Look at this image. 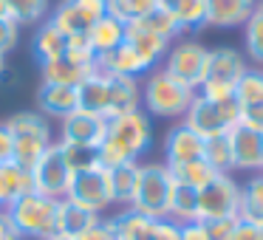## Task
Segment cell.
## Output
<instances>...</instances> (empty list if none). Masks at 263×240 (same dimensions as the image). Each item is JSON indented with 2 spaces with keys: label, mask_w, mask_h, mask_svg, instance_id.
Instances as JSON below:
<instances>
[{
  "label": "cell",
  "mask_w": 263,
  "mask_h": 240,
  "mask_svg": "<svg viewBox=\"0 0 263 240\" xmlns=\"http://www.w3.org/2000/svg\"><path fill=\"white\" fill-rule=\"evenodd\" d=\"M9 17V9H6V0H0V20Z\"/></svg>",
  "instance_id": "obj_48"
},
{
  "label": "cell",
  "mask_w": 263,
  "mask_h": 240,
  "mask_svg": "<svg viewBox=\"0 0 263 240\" xmlns=\"http://www.w3.org/2000/svg\"><path fill=\"white\" fill-rule=\"evenodd\" d=\"M257 0H206V23L210 29H238L252 17Z\"/></svg>",
  "instance_id": "obj_14"
},
{
  "label": "cell",
  "mask_w": 263,
  "mask_h": 240,
  "mask_svg": "<svg viewBox=\"0 0 263 240\" xmlns=\"http://www.w3.org/2000/svg\"><path fill=\"white\" fill-rule=\"evenodd\" d=\"M246 57L232 46L210 48V63H206V76L198 93L210 102H227L235 96V85L246 74Z\"/></svg>",
  "instance_id": "obj_5"
},
{
  "label": "cell",
  "mask_w": 263,
  "mask_h": 240,
  "mask_svg": "<svg viewBox=\"0 0 263 240\" xmlns=\"http://www.w3.org/2000/svg\"><path fill=\"white\" fill-rule=\"evenodd\" d=\"M97 68L105 71V74H116V76H130V79H139V76H147L150 65L144 63L142 57L136 54V48L122 43L119 48H114L110 54H102L97 57Z\"/></svg>",
  "instance_id": "obj_15"
},
{
  "label": "cell",
  "mask_w": 263,
  "mask_h": 240,
  "mask_svg": "<svg viewBox=\"0 0 263 240\" xmlns=\"http://www.w3.org/2000/svg\"><path fill=\"white\" fill-rule=\"evenodd\" d=\"M108 3V14L122 23H136V20L147 17L150 12L159 9V0H105Z\"/></svg>",
  "instance_id": "obj_34"
},
{
  "label": "cell",
  "mask_w": 263,
  "mask_h": 240,
  "mask_svg": "<svg viewBox=\"0 0 263 240\" xmlns=\"http://www.w3.org/2000/svg\"><path fill=\"white\" fill-rule=\"evenodd\" d=\"M65 198L71 204L82 206V209L93 212V215H102L105 209L114 206V198H110V187H108V175H105L102 167L97 170H85V172H77L71 178V187Z\"/></svg>",
  "instance_id": "obj_10"
},
{
  "label": "cell",
  "mask_w": 263,
  "mask_h": 240,
  "mask_svg": "<svg viewBox=\"0 0 263 240\" xmlns=\"http://www.w3.org/2000/svg\"><path fill=\"white\" fill-rule=\"evenodd\" d=\"M29 172H31V187H34L37 195H46V198H54V201H63L65 195H68L74 172H71L68 164L63 161L57 142L40 155V161H37Z\"/></svg>",
  "instance_id": "obj_9"
},
{
  "label": "cell",
  "mask_w": 263,
  "mask_h": 240,
  "mask_svg": "<svg viewBox=\"0 0 263 240\" xmlns=\"http://www.w3.org/2000/svg\"><path fill=\"white\" fill-rule=\"evenodd\" d=\"M3 125L12 130L14 138H43V142H54L51 138V125L40 110H17L9 116Z\"/></svg>",
  "instance_id": "obj_24"
},
{
  "label": "cell",
  "mask_w": 263,
  "mask_h": 240,
  "mask_svg": "<svg viewBox=\"0 0 263 240\" xmlns=\"http://www.w3.org/2000/svg\"><path fill=\"white\" fill-rule=\"evenodd\" d=\"M235 102H238V108L263 105V71L260 68H246V74L235 85Z\"/></svg>",
  "instance_id": "obj_33"
},
{
  "label": "cell",
  "mask_w": 263,
  "mask_h": 240,
  "mask_svg": "<svg viewBox=\"0 0 263 240\" xmlns=\"http://www.w3.org/2000/svg\"><path fill=\"white\" fill-rule=\"evenodd\" d=\"M243 43H246V54H249L252 63L263 65V14L257 9L243 23Z\"/></svg>",
  "instance_id": "obj_38"
},
{
  "label": "cell",
  "mask_w": 263,
  "mask_h": 240,
  "mask_svg": "<svg viewBox=\"0 0 263 240\" xmlns=\"http://www.w3.org/2000/svg\"><path fill=\"white\" fill-rule=\"evenodd\" d=\"M65 48H68V40H65L63 34H60L57 29H54L48 20H43L40 26H37L34 31V40H31V51H34V59L40 65L51 63V59H60L65 54Z\"/></svg>",
  "instance_id": "obj_25"
},
{
  "label": "cell",
  "mask_w": 263,
  "mask_h": 240,
  "mask_svg": "<svg viewBox=\"0 0 263 240\" xmlns=\"http://www.w3.org/2000/svg\"><path fill=\"white\" fill-rule=\"evenodd\" d=\"M71 3H74L77 14L82 17V23H85L88 29L108 14V3H105V0H71Z\"/></svg>",
  "instance_id": "obj_39"
},
{
  "label": "cell",
  "mask_w": 263,
  "mask_h": 240,
  "mask_svg": "<svg viewBox=\"0 0 263 240\" xmlns=\"http://www.w3.org/2000/svg\"><path fill=\"white\" fill-rule=\"evenodd\" d=\"M102 221V215H93V212L82 209V206L71 204L68 198H63L57 204V232L54 234H63V237H80V234H85L88 229L93 226V223Z\"/></svg>",
  "instance_id": "obj_20"
},
{
  "label": "cell",
  "mask_w": 263,
  "mask_h": 240,
  "mask_svg": "<svg viewBox=\"0 0 263 240\" xmlns=\"http://www.w3.org/2000/svg\"><path fill=\"white\" fill-rule=\"evenodd\" d=\"M125 43H127V46L136 48V54H139V57H142L144 63L150 65V68H156V65H159L161 59H164L167 48L173 46V43L161 40V37H156V34H150V31H147V29H142L139 23H127Z\"/></svg>",
  "instance_id": "obj_22"
},
{
  "label": "cell",
  "mask_w": 263,
  "mask_h": 240,
  "mask_svg": "<svg viewBox=\"0 0 263 240\" xmlns=\"http://www.w3.org/2000/svg\"><path fill=\"white\" fill-rule=\"evenodd\" d=\"M153 147V119L142 108L108 119V136L99 144V167L114 170L119 164L139 161Z\"/></svg>",
  "instance_id": "obj_1"
},
{
  "label": "cell",
  "mask_w": 263,
  "mask_h": 240,
  "mask_svg": "<svg viewBox=\"0 0 263 240\" xmlns=\"http://www.w3.org/2000/svg\"><path fill=\"white\" fill-rule=\"evenodd\" d=\"M167 12L176 17L181 31H195L206 23V0H173Z\"/></svg>",
  "instance_id": "obj_31"
},
{
  "label": "cell",
  "mask_w": 263,
  "mask_h": 240,
  "mask_svg": "<svg viewBox=\"0 0 263 240\" xmlns=\"http://www.w3.org/2000/svg\"><path fill=\"white\" fill-rule=\"evenodd\" d=\"M232 240H263V229L257 226V223H249V221H240L238 217V226H235Z\"/></svg>",
  "instance_id": "obj_46"
},
{
  "label": "cell",
  "mask_w": 263,
  "mask_h": 240,
  "mask_svg": "<svg viewBox=\"0 0 263 240\" xmlns=\"http://www.w3.org/2000/svg\"><path fill=\"white\" fill-rule=\"evenodd\" d=\"M238 125L249 127L255 133H263V105H255V108H240V122Z\"/></svg>",
  "instance_id": "obj_44"
},
{
  "label": "cell",
  "mask_w": 263,
  "mask_h": 240,
  "mask_svg": "<svg viewBox=\"0 0 263 240\" xmlns=\"http://www.w3.org/2000/svg\"><path fill=\"white\" fill-rule=\"evenodd\" d=\"M198 158H204V138L190 130L184 122L170 127L164 136V164L178 167V164H190V161H198Z\"/></svg>",
  "instance_id": "obj_13"
},
{
  "label": "cell",
  "mask_w": 263,
  "mask_h": 240,
  "mask_svg": "<svg viewBox=\"0 0 263 240\" xmlns=\"http://www.w3.org/2000/svg\"><path fill=\"white\" fill-rule=\"evenodd\" d=\"M240 215V184L227 175H215L204 189H198V221H223Z\"/></svg>",
  "instance_id": "obj_8"
},
{
  "label": "cell",
  "mask_w": 263,
  "mask_h": 240,
  "mask_svg": "<svg viewBox=\"0 0 263 240\" xmlns=\"http://www.w3.org/2000/svg\"><path fill=\"white\" fill-rule=\"evenodd\" d=\"M93 71H97V68L74 63V59L65 57V54H63L60 59H51V63L40 65L43 85H68V88H80V82L88 79Z\"/></svg>",
  "instance_id": "obj_19"
},
{
  "label": "cell",
  "mask_w": 263,
  "mask_h": 240,
  "mask_svg": "<svg viewBox=\"0 0 263 240\" xmlns=\"http://www.w3.org/2000/svg\"><path fill=\"white\" fill-rule=\"evenodd\" d=\"M77 96H80V110H88V113H97L102 119H108L110 91H108V74L105 71L97 68L88 79H82L80 88H77Z\"/></svg>",
  "instance_id": "obj_17"
},
{
  "label": "cell",
  "mask_w": 263,
  "mask_h": 240,
  "mask_svg": "<svg viewBox=\"0 0 263 240\" xmlns=\"http://www.w3.org/2000/svg\"><path fill=\"white\" fill-rule=\"evenodd\" d=\"M178 240H206V229H204V223L201 221H195V223H184L181 226V237Z\"/></svg>",
  "instance_id": "obj_47"
},
{
  "label": "cell",
  "mask_w": 263,
  "mask_h": 240,
  "mask_svg": "<svg viewBox=\"0 0 263 240\" xmlns=\"http://www.w3.org/2000/svg\"><path fill=\"white\" fill-rule=\"evenodd\" d=\"M77 240H116V229L110 217H102L99 223H93L85 234H80Z\"/></svg>",
  "instance_id": "obj_43"
},
{
  "label": "cell",
  "mask_w": 263,
  "mask_h": 240,
  "mask_svg": "<svg viewBox=\"0 0 263 240\" xmlns=\"http://www.w3.org/2000/svg\"><path fill=\"white\" fill-rule=\"evenodd\" d=\"M20 43V26L12 17L0 20V57H6L9 51H14Z\"/></svg>",
  "instance_id": "obj_40"
},
{
  "label": "cell",
  "mask_w": 263,
  "mask_h": 240,
  "mask_svg": "<svg viewBox=\"0 0 263 240\" xmlns=\"http://www.w3.org/2000/svg\"><path fill=\"white\" fill-rule=\"evenodd\" d=\"M195 91L173 79L164 68H153L142 82V110L153 119H184L187 108L193 105Z\"/></svg>",
  "instance_id": "obj_2"
},
{
  "label": "cell",
  "mask_w": 263,
  "mask_h": 240,
  "mask_svg": "<svg viewBox=\"0 0 263 240\" xmlns=\"http://www.w3.org/2000/svg\"><path fill=\"white\" fill-rule=\"evenodd\" d=\"M110 221H114V229H116V240H147L150 229H153V217L142 215L130 206L116 212Z\"/></svg>",
  "instance_id": "obj_27"
},
{
  "label": "cell",
  "mask_w": 263,
  "mask_h": 240,
  "mask_svg": "<svg viewBox=\"0 0 263 240\" xmlns=\"http://www.w3.org/2000/svg\"><path fill=\"white\" fill-rule=\"evenodd\" d=\"M142 29H147L150 34H156V37H161V40H167V43H176L178 37L184 34L181 31V26L176 23V17H173L167 9H156V12H150L147 17H142V20H136Z\"/></svg>",
  "instance_id": "obj_35"
},
{
  "label": "cell",
  "mask_w": 263,
  "mask_h": 240,
  "mask_svg": "<svg viewBox=\"0 0 263 240\" xmlns=\"http://www.w3.org/2000/svg\"><path fill=\"white\" fill-rule=\"evenodd\" d=\"M206 63H210V48L198 40H176L167 48L164 59H161V68L178 79L181 85L193 88L198 93V88L204 85L206 76Z\"/></svg>",
  "instance_id": "obj_7"
},
{
  "label": "cell",
  "mask_w": 263,
  "mask_h": 240,
  "mask_svg": "<svg viewBox=\"0 0 263 240\" xmlns=\"http://www.w3.org/2000/svg\"><path fill=\"white\" fill-rule=\"evenodd\" d=\"M176 184H184V187H193V189H204L212 178L218 175L204 158L198 161H190V164H178V167H167Z\"/></svg>",
  "instance_id": "obj_32"
},
{
  "label": "cell",
  "mask_w": 263,
  "mask_h": 240,
  "mask_svg": "<svg viewBox=\"0 0 263 240\" xmlns=\"http://www.w3.org/2000/svg\"><path fill=\"white\" fill-rule=\"evenodd\" d=\"M139 161H130V164H119L114 170H105L108 175V187H110V198H114V206H127L133 198V189H136L139 181Z\"/></svg>",
  "instance_id": "obj_26"
},
{
  "label": "cell",
  "mask_w": 263,
  "mask_h": 240,
  "mask_svg": "<svg viewBox=\"0 0 263 240\" xmlns=\"http://www.w3.org/2000/svg\"><path fill=\"white\" fill-rule=\"evenodd\" d=\"M235 226H238V217H223V221H206V240H232Z\"/></svg>",
  "instance_id": "obj_41"
},
{
  "label": "cell",
  "mask_w": 263,
  "mask_h": 240,
  "mask_svg": "<svg viewBox=\"0 0 263 240\" xmlns=\"http://www.w3.org/2000/svg\"><path fill=\"white\" fill-rule=\"evenodd\" d=\"M167 217H170L173 223H178V226L198 221V189L184 187V184H173L170 212H167Z\"/></svg>",
  "instance_id": "obj_28"
},
{
  "label": "cell",
  "mask_w": 263,
  "mask_h": 240,
  "mask_svg": "<svg viewBox=\"0 0 263 240\" xmlns=\"http://www.w3.org/2000/svg\"><path fill=\"white\" fill-rule=\"evenodd\" d=\"M9 17L23 29V26H40L51 12L48 0H6Z\"/></svg>",
  "instance_id": "obj_30"
},
{
  "label": "cell",
  "mask_w": 263,
  "mask_h": 240,
  "mask_svg": "<svg viewBox=\"0 0 263 240\" xmlns=\"http://www.w3.org/2000/svg\"><path fill=\"white\" fill-rule=\"evenodd\" d=\"M257 12H260V14H263V0H257Z\"/></svg>",
  "instance_id": "obj_53"
},
{
  "label": "cell",
  "mask_w": 263,
  "mask_h": 240,
  "mask_svg": "<svg viewBox=\"0 0 263 240\" xmlns=\"http://www.w3.org/2000/svg\"><path fill=\"white\" fill-rule=\"evenodd\" d=\"M14 161V136L3 122H0V164Z\"/></svg>",
  "instance_id": "obj_45"
},
{
  "label": "cell",
  "mask_w": 263,
  "mask_h": 240,
  "mask_svg": "<svg viewBox=\"0 0 263 240\" xmlns=\"http://www.w3.org/2000/svg\"><path fill=\"white\" fill-rule=\"evenodd\" d=\"M178 237H181V226L173 223L170 217H161V221H153L147 240H178Z\"/></svg>",
  "instance_id": "obj_42"
},
{
  "label": "cell",
  "mask_w": 263,
  "mask_h": 240,
  "mask_svg": "<svg viewBox=\"0 0 263 240\" xmlns=\"http://www.w3.org/2000/svg\"><path fill=\"white\" fill-rule=\"evenodd\" d=\"M181 122L206 142V138H215V136H227L232 127H238L240 108L235 102V96L227 99V102H210L201 93H195L193 105L187 108Z\"/></svg>",
  "instance_id": "obj_6"
},
{
  "label": "cell",
  "mask_w": 263,
  "mask_h": 240,
  "mask_svg": "<svg viewBox=\"0 0 263 240\" xmlns=\"http://www.w3.org/2000/svg\"><path fill=\"white\" fill-rule=\"evenodd\" d=\"M57 204L60 201L54 198L29 192L20 201H14L6 209V215L20 240H48L57 232Z\"/></svg>",
  "instance_id": "obj_3"
},
{
  "label": "cell",
  "mask_w": 263,
  "mask_h": 240,
  "mask_svg": "<svg viewBox=\"0 0 263 240\" xmlns=\"http://www.w3.org/2000/svg\"><path fill=\"white\" fill-rule=\"evenodd\" d=\"M260 229H263V223H260Z\"/></svg>",
  "instance_id": "obj_54"
},
{
  "label": "cell",
  "mask_w": 263,
  "mask_h": 240,
  "mask_svg": "<svg viewBox=\"0 0 263 240\" xmlns=\"http://www.w3.org/2000/svg\"><path fill=\"white\" fill-rule=\"evenodd\" d=\"M60 147V155L63 161L68 164V170L74 172H85V170H97L99 167V155L93 147H82V144H65V142H57Z\"/></svg>",
  "instance_id": "obj_36"
},
{
  "label": "cell",
  "mask_w": 263,
  "mask_h": 240,
  "mask_svg": "<svg viewBox=\"0 0 263 240\" xmlns=\"http://www.w3.org/2000/svg\"><path fill=\"white\" fill-rule=\"evenodd\" d=\"M37 108L43 116H54V119H65L80 108V96L77 88L68 85H40L37 91Z\"/></svg>",
  "instance_id": "obj_18"
},
{
  "label": "cell",
  "mask_w": 263,
  "mask_h": 240,
  "mask_svg": "<svg viewBox=\"0 0 263 240\" xmlns=\"http://www.w3.org/2000/svg\"><path fill=\"white\" fill-rule=\"evenodd\" d=\"M48 240H74V237H63V234H54V237H48Z\"/></svg>",
  "instance_id": "obj_51"
},
{
  "label": "cell",
  "mask_w": 263,
  "mask_h": 240,
  "mask_svg": "<svg viewBox=\"0 0 263 240\" xmlns=\"http://www.w3.org/2000/svg\"><path fill=\"white\" fill-rule=\"evenodd\" d=\"M204 161L218 172V175L232 172V147H229V136L206 138L204 142Z\"/></svg>",
  "instance_id": "obj_37"
},
{
  "label": "cell",
  "mask_w": 263,
  "mask_h": 240,
  "mask_svg": "<svg viewBox=\"0 0 263 240\" xmlns=\"http://www.w3.org/2000/svg\"><path fill=\"white\" fill-rule=\"evenodd\" d=\"M170 3H173V0H159V6H161V9H167Z\"/></svg>",
  "instance_id": "obj_52"
},
{
  "label": "cell",
  "mask_w": 263,
  "mask_h": 240,
  "mask_svg": "<svg viewBox=\"0 0 263 240\" xmlns=\"http://www.w3.org/2000/svg\"><path fill=\"white\" fill-rule=\"evenodd\" d=\"M229 147H232V172H263V136L249 127L238 125L227 133Z\"/></svg>",
  "instance_id": "obj_12"
},
{
  "label": "cell",
  "mask_w": 263,
  "mask_h": 240,
  "mask_svg": "<svg viewBox=\"0 0 263 240\" xmlns=\"http://www.w3.org/2000/svg\"><path fill=\"white\" fill-rule=\"evenodd\" d=\"M0 240H20L17 232H6V234H0Z\"/></svg>",
  "instance_id": "obj_49"
},
{
  "label": "cell",
  "mask_w": 263,
  "mask_h": 240,
  "mask_svg": "<svg viewBox=\"0 0 263 240\" xmlns=\"http://www.w3.org/2000/svg\"><path fill=\"white\" fill-rule=\"evenodd\" d=\"M173 175L167 170L164 161H150V164L139 167V181L136 189H133L130 198V209L142 212V215L153 217V221H161L170 212V195H173Z\"/></svg>",
  "instance_id": "obj_4"
},
{
  "label": "cell",
  "mask_w": 263,
  "mask_h": 240,
  "mask_svg": "<svg viewBox=\"0 0 263 240\" xmlns=\"http://www.w3.org/2000/svg\"><path fill=\"white\" fill-rule=\"evenodd\" d=\"M108 91H110V108H108V119L130 110L142 108V82L130 79V76H116L108 74Z\"/></svg>",
  "instance_id": "obj_16"
},
{
  "label": "cell",
  "mask_w": 263,
  "mask_h": 240,
  "mask_svg": "<svg viewBox=\"0 0 263 240\" xmlns=\"http://www.w3.org/2000/svg\"><path fill=\"white\" fill-rule=\"evenodd\" d=\"M125 31H127V26L122 23V20L105 14L102 20H97V23L88 29V43H91L93 54L102 57V54H110L114 48H119L122 43H125Z\"/></svg>",
  "instance_id": "obj_23"
},
{
  "label": "cell",
  "mask_w": 263,
  "mask_h": 240,
  "mask_svg": "<svg viewBox=\"0 0 263 240\" xmlns=\"http://www.w3.org/2000/svg\"><path fill=\"white\" fill-rule=\"evenodd\" d=\"M3 74H6V57H0V79H3Z\"/></svg>",
  "instance_id": "obj_50"
},
{
  "label": "cell",
  "mask_w": 263,
  "mask_h": 240,
  "mask_svg": "<svg viewBox=\"0 0 263 240\" xmlns=\"http://www.w3.org/2000/svg\"><path fill=\"white\" fill-rule=\"evenodd\" d=\"M29 192H34L29 170H23V167L14 164V161L0 164V209H9L14 201H20Z\"/></svg>",
  "instance_id": "obj_21"
},
{
  "label": "cell",
  "mask_w": 263,
  "mask_h": 240,
  "mask_svg": "<svg viewBox=\"0 0 263 240\" xmlns=\"http://www.w3.org/2000/svg\"><path fill=\"white\" fill-rule=\"evenodd\" d=\"M260 136H263V133H260Z\"/></svg>",
  "instance_id": "obj_55"
},
{
  "label": "cell",
  "mask_w": 263,
  "mask_h": 240,
  "mask_svg": "<svg viewBox=\"0 0 263 240\" xmlns=\"http://www.w3.org/2000/svg\"><path fill=\"white\" fill-rule=\"evenodd\" d=\"M240 221L263 223V172L252 175L246 184H240Z\"/></svg>",
  "instance_id": "obj_29"
},
{
  "label": "cell",
  "mask_w": 263,
  "mask_h": 240,
  "mask_svg": "<svg viewBox=\"0 0 263 240\" xmlns=\"http://www.w3.org/2000/svg\"><path fill=\"white\" fill-rule=\"evenodd\" d=\"M60 122H63L60 142H65V144H82V147L99 150V144L108 136V119H102L97 113H88V110H80V108Z\"/></svg>",
  "instance_id": "obj_11"
}]
</instances>
